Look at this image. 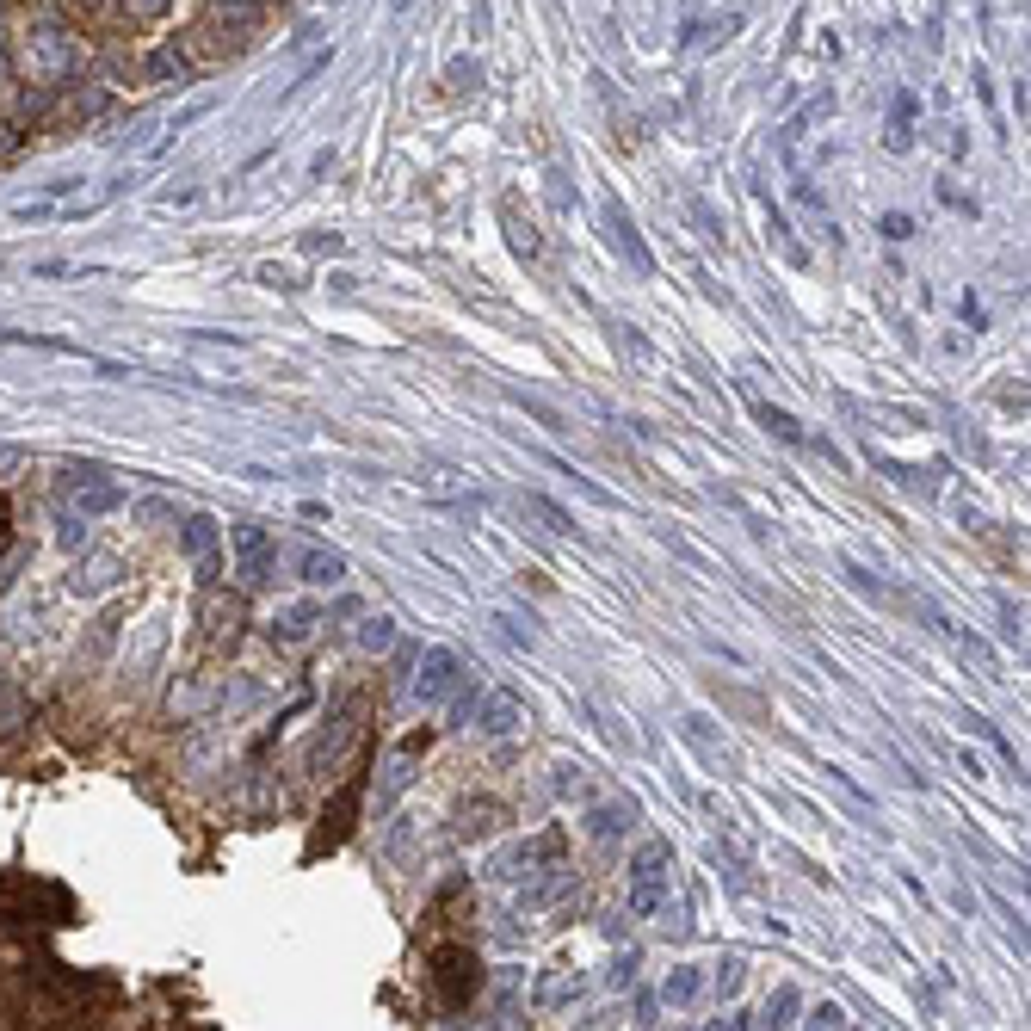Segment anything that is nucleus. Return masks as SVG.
<instances>
[{
  "instance_id": "21",
  "label": "nucleus",
  "mask_w": 1031,
  "mask_h": 1031,
  "mask_svg": "<svg viewBox=\"0 0 1031 1031\" xmlns=\"http://www.w3.org/2000/svg\"><path fill=\"white\" fill-rule=\"evenodd\" d=\"M494 815H501V803H464V822H457V834H464V840H476V834H494V828H501Z\"/></svg>"
},
{
  "instance_id": "4",
  "label": "nucleus",
  "mask_w": 1031,
  "mask_h": 1031,
  "mask_svg": "<svg viewBox=\"0 0 1031 1031\" xmlns=\"http://www.w3.org/2000/svg\"><path fill=\"white\" fill-rule=\"evenodd\" d=\"M229 544H235V575H241L247 587H266V581L278 575V544H272L266 525H235Z\"/></svg>"
},
{
  "instance_id": "9",
  "label": "nucleus",
  "mask_w": 1031,
  "mask_h": 1031,
  "mask_svg": "<svg viewBox=\"0 0 1031 1031\" xmlns=\"http://www.w3.org/2000/svg\"><path fill=\"white\" fill-rule=\"evenodd\" d=\"M297 575H303L309 587H340V581H346V556H340V550H322V544H303V550H297Z\"/></svg>"
},
{
  "instance_id": "7",
  "label": "nucleus",
  "mask_w": 1031,
  "mask_h": 1031,
  "mask_svg": "<svg viewBox=\"0 0 1031 1031\" xmlns=\"http://www.w3.org/2000/svg\"><path fill=\"white\" fill-rule=\"evenodd\" d=\"M359 803H365V778H346L340 797L322 809V834H315V852H322V846H340V840L352 834V815H359Z\"/></svg>"
},
{
  "instance_id": "35",
  "label": "nucleus",
  "mask_w": 1031,
  "mask_h": 1031,
  "mask_svg": "<svg viewBox=\"0 0 1031 1031\" xmlns=\"http://www.w3.org/2000/svg\"><path fill=\"white\" fill-rule=\"evenodd\" d=\"M0 544H7V513H0Z\"/></svg>"
},
{
  "instance_id": "26",
  "label": "nucleus",
  "mask_w": 1031,
  "mask_h": 1031,
  "mask_svg": "<svg viewBox=\"0 0 1031 1031\" xmlns=\"http://www.w3.org/2000/svg\"><path fill=\"white\" fill-rule=\"evenodd\" d=\"M741 982H748V957H723L717 964V994L729 1001V994H741Z\"/></svg>"
},
{
  "instance_id": "13",
  "label": "nucleus",
  "mask_w": 1031,
  "mask_h": 1031,
  "mask_svg": "<svg viewBox=\"0 0 1031 1031\" xmlns=\"http://www.w3.org/2000/svg\"><path fill=\"white\" fill-rule=\"evenodd\" d=\"M315 624H322V612H315V606H284L278 624H272V636L297 649V643H309V636H315Z\"/></svg>"
},
{
  "instance_id": "25",
  "label": "nucleus",
  "mask_w": 1031,
  "mask_h": 1031,
  "mask_svg": "<svg viewBox=\"0 0 1031 1031\" xmlns=\"http://www.w3.org/2000/svg\"><path fill=\"white\" fill-rule=\"evenodd\" d=\"M359 643H365L371 655H383L389 643H396V624H389L383 612H377V618H365V630H359Z\"/></svg>"
},
{
  "instance_id": "18",
  "label": "nucleus",
  "mask_w": 1031,
  "mask_h": 1031,
  "mask_svg": "<svg viewBox=\"0 0 1031 1031\" xmlns=\"http://www.w3.org/2000/svg\"><path fill=\"white\" fill-rule=\"evenodd\" d=\"M698 988H704V976L692 970V964H680L667 982H661V994H667V1007H692L698 1001Z\"/></svg>"
},
{
  "instance_id": "17",
  "label": "nucleus",
  "mask_w": 1031,
  "mask_h": 1031,
  "mask_svg": "<svg viewBox=\"0 0 1031 1031\" xmlns=\"http://www.w3.org/2000/svg\"><path fill=\"white\" fill-rule=\"evenodd\" d=\"M680 735L692 741V748H698L704 760H729V748H723V735H710V717H698V710H692V717L680 723Z\"/></svg>"
},
{
  "instance_id": "12",
  "label": "nucleus",
  "mask_w": 1031,
  "mask_h": 1031,
  "mask_svg": "<svg viewBox=\"0 0 1031 1031\" xmlns=\"http://www.w3.org/2000/svg\"><path fill=\"white\" fill-rule=\"evenodd\" d=\"M426 748H433V723H426V729H414V735L402 741V748H396V760H389V797H396V791L408 785V778H414V760H420Z\"/></svg>"
},
{
  "instance_id": "23",
  "label": "nucleus",
  "mask_w": 1031,
  "mask_h": 1031,
  "mask_svg": "<svg viewBox=\"0 0 1031 1031\" xmlns=\"http://www.w3.org/2000/svg\"><path fill=\"white\" fill-rule=\"evenodd\" d=\"M797 988L785 982V988H772V1001H766V1025H797Z\"/></svg>"
},
{
  "instance_id": "14",
  "label": "nucleus",
  "mask_w": 1031,
  "mask_h": 1031,
  "mask_svg": "<svg viewBox=\"0 0 1031 1031\" xmlns=\"http://www.w3.org/2000/svg\"><path fill=\"white\" fill-rule=\"evenodd\" d=\"M575 988H581V976L568 970V957H556L550 976L538 982V1007H568V1001H575Z\"/></svg>"
},
{
  "instance_id": "30",
  "label": "nucleus",
  "mask_w": 1031,
  "mask_h": 1031,
  "mask_svg": "<svg viewBox=\"0 0 1031 1031\" xmlns=\"http://www.w3.org/2000/svg\"><path fill=\"white\" fill-rule=\"evenodd\" d=\"M618 346L630 352V359H636V365H655V352H649V340H643V334H636V328H618Z\"/></svg>"
},
{
  "instance_id": "2",
  "label": "nucleus",
  "mask_w": 1031,
  "mask_h": 1031,
  "mask_svg": "<svg viewBox=\"0 0 1031 1031\" xmlns=\"http://www.w3.org/2000/svg\"><path fill=\"white\" fill-rule=\"evenodd\" d=\"M433 988H439V1001L451 1007V1013H464L470 1001H476V988H482V964H476V951L470 945H439V957H433Z\"/></svg>"
},
{
  "instance_id": "8",
  "label": "nucleus",
  "mask_w": 1031,
  "mask_h": 1031,
  "mask_svg": "<svg viewBox=\"0 0 1031 1031\" xmlns=\"http://www.w3.org/2000/svg\"><path fill=\"white\" fill-rule=\"evenodd\" d=\"M476 729L488 735V741H501V735H513L519 723H525V704L513 698V692H488V698H476Z\"/></svg>"
},
{
  "instance_id": "28",
  "label": "nucleus",
  "mask_w": 1031,
  "mask_h": 1031,
  "mask_svg": "<svg viewBox=\"0 0 1031 1031\" xmlns=\"http://www.w3.org/2000/svg\"><path fill=\"white\" fill-rule=\"evenodd\" d=\"M809 1025H828V1031H840V1025H846V1007H840V1001H815V1007H809Z\"/></svg>"
},
{
  "instance_id": "24",
  "label": "nucleus",
  "mask_w": 1031,
  "mask_h": 1031,
  "mask_svg": "<svg viewBox=\"0 0 1031 1031\" xmlns=\"http://www.w3.org/2000/svg\"><path fill=\"white\" fill-rule=\"evenodd\" d=\"M556 791L587 803V797H593V778H587V766H556Z\"/></svg>"
},
{
  "instance_id": "27",
  "label": "nucleus",
  "mask_w": 1031,
  "mask_h": 1031,
  "mask_svg": "<svg viewBox=\"0 0 1031 1031\" xmlns=\"http://www.w3.org/2000/svg\"><path fill=\"white\" fill-rule=\"evenodd\" d=\"M908 118H914V99L902 93V99H896V118H890V149H908V142H914V130H908Z\"/></svg>"
},
{
  "instance_id": "10",
  "label": "nucleus",
  "mask_w": 1031,
  "mask_h": 1031,
  "mask_svg": "<svg viewBox=\"0 0 1031 1031\" xmlns=\"http://www.w3.org/2000/svg\"><path fill=\"white\" fill-rule=\"evenodd\" d=\"M519 513H525V519H538L550 538H575V531H581V525L568 519V513L550 501V494H538V488H525V494H519Z\"/></svg>"
},
{
  "instance_id": "3",
  "label": "nucleus",
  "mask_w": 1031,
  "mask_h": 1031,
  "mask_svg": "<svg viewBox=\"0 0 1031 1031\" xmlns=\"http://www.w3.org/2000/svg\"><path fill=\"white\" fill-rule=\"evenodd\" d=\"M562 852H568L562 828H544L538 840H519V846H507V852H494L488 871L501 877V883H519V877H538V865H556Z\"/></svg>"
},
{
  "instance_id": "1",
  "label": "nucleus",
  "mask_w": 1031,
  "mask_h": 1031,
  "mask_svg": "<svg viewBox=\"0 0 1031 1031\" xmlns=\"http://www.w3.org/2000/svg\"><path fill=\"white\" fill-rule=\"evenodd\" d=\"M667 877H673V846L667 840H643V846H636V859H630V914L636 920L661 914Z\"/></svg>"
},
{
  "instance_id": "16",
  "label": "nucleus",
  "mask_w": 1031,
  "mask_h": 1031,
  "mask_svg": "<svg viewBox=\"0 0 1031 1031\" xmlns=\"http://www.w3.org/2000/svg\"><path fill=\"white\" fill-rule=\"evenodd\" d=\"M186 550L198 556L204 575H217V519H192L186 525Z\"/></svg>"
},
{
  "instance_id": "32",
  "label": "nucleus",
  "mask_w": 1031,
  "mask_h": 1031,
  "mask_svg": "<svg viewBox=\"0 0 1031 1031\" xmlns=\"http://www.w3.org/2000/svg\"><path fill=\"white\" fill-rule=\"evenodd\" d=\"M260 284H278V291H297L303 278H297L291 266H260Z\"/></svg>"
},
{
  "instance_id": "19",
  "label": "nucleus",
  "mask_w": 1031,
  "mask_h": 1031,
  "mask_svg": "<svg viewBox=\"0 0 1031 1031\" xmlns=\"http://www.w3.org/2000/svg\"><path fill=\"white\" fill-rule=\"evenodd\" d=\"M840 568H846V587H852V593H865V599H871V606H890V599H896V593H890V587H883V581L871 575V568H865V562H840Z\"/></svg>"
},
{
  "instance_id": "15",
  "label": "nucleus",
  "mask_w": 1031,
  "mask_h": 1031,
  "mask_svg": "<svg viewBox=\"0 0 1031 1031\" xmlns=\"http://www.w3.org/2000/svg\"><path fill=\"white\" fill-rule=\"evenodd\" d=\"M748 408H754V420L766 426V433H772V439H785V445H809V439H803V426H797V420H791L785 408H772V402H760V396H754Z\"/></svg>"
},
{
  "instance_id": "22",
  "label": "nucleus",
  "mask_w": 1031,
  "mask_h": 1031,
  "mask_svg": "<svg viewBox=\"0 0 1031 1031\" xmlns=\"http://www.w3.org/2000/svg\"><path fill=\"white\" fill-rule=\"evenodd\" d=\"M501 217H507V241H513V254L538 260V235H531V223H519V210H513V204H501Z\"/></svg>"
},
{
  "instance_id": "29",
  "label": "nucleus",
  "mask_w": 1031,
  "mask_h": 1031,
  "mask_svg": "<svg viewBox=\"0 0 1031 1031\" xmlns=\"http://www.w3.org/2000/svg\"><path fill=\"white\" fill-rule=\"evenodd\" d=\"M686 210H692V223H698V229H704V241H723V229H717V210H710V204H704V198H692V204H686Z\"/></svg>"
},
{
  "instance_id": "31",
  "label": "nucleus",
  "mask_w": 1031,
  "mask_h": 1031,
  "mask_svg": "<svg viewBox=\"0 0 1031 1031\" xmlns=\"http://www.w3.org/2000/svg\"><path fill=\"white\" fill-rule=\"evenodd\" d=\"M445 75H451V87H476V81H482V68H476L470 56H457V62L445 68Z\"/></svg>"
},
{
  "instance_id": "20",
  "label": "nucleus",
  "mask_w": 1031,
  "mask_h": 1031,
  "mask_svg": "<svg viewBox=\"0 0 1031 1031\" xmlns=\"http://www.w3.org/2000/svg\"><path fill=\"white\" fill-rule=\"evenodd\" d=\"M766 223H772V241L785 247V260H791V266H809V247H803V241L791 235V223H785V210H772V204H766Z\"/></svg>"
},
{
  "instance_id": "34",
  "label": "nucleus",
  "mask_w": 1031,
  "mask_h": 1031,
  "mask_svg": "<svg viewBox=\"0 0 1031 1031\" xmlns=\"http://www.w3.org/2000/svg\"><path fill=\"white\" fill-rule=\"evenodd\" d=\"M883 235H890V241H908V235H914V217H902V210H890V217H883Z\"/></svg>"
},
{
  "instance_id": "6",
  "label": "nucleus",
  "mask_w": 1031,
  "mask_h": 1031,
  "mask_svg": "<svg viewBox=\"0 0 1031 1031\" xmlns=\"http://www.w3.org/2000/svg\"><path fill=\"white\" fill-rule=\"evenodd\" d=\"M599 217H606V229H612V247L630 260V272H636V278H655V254H649V241H643V229H636V217H630V210H624L618 198H606V210H599Z\"/></svg>"
},
{
  "instance_id": "33",
  "label": "nucleus",
  "mask_w": 1031,
  "mask_h": 1031,
  "mask_svg": "<svg viewBox=\"0 0 1031 1031\" xmlns=\"http://www.w3.org/2000/svg\"><path fill=\"white\" fill-rule=\"evenodd\" d=\"M494 624H501V630H507V643H519V649H531V643H538V636H531V630H525L519 618H507V612L494 618Z\"/></svg>"
},
{
  "instance_id": "5",
  "label": "nucleus",
  "mask_w": 1031,
  "mask_h": 1031,
  "mask_svg": "<svg viewBox=\"0 0 1031 1031\" xmlns=\"http://www.w3.org/2000/svg\"><path fill=\"white\" fill-rule=\"evenodd\" d=\"M464 680H470V673H464V655H457V649H426L420 655V673H414V692H420L426 710H433V704H445Z\"/></svg>"
},
{
  "instance_id": "11",
  "label": "nucleus",
  "mask_w": 1031,
  "mask_h": 1031,
  "mask_svg": "<svg viewBox=\"0 0 1031 1031\" xmlns=\"http://www.w3.org/2000/svg\"><path fill=\"white\" fill-rule=\"evenodd\" d=\"M636 815H643V809H636L630 797H624V803H593L587 828H593L599 840H618V834H630V828H636Z\"/></svg>"
}]
</instances>
